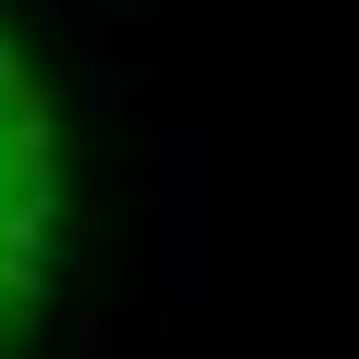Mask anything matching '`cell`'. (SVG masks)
I'll return each mask as SVG.
<instances>
[{"mask_svg":"<svg viewBox=\"0 0 359 359\" xmlns=\"http://www.w3.org/2000/svg\"><path fill=\"white\" fill-rule=\"evenodd\" d=\"M50 211H62V174H50V100H37L25 50L0 37V347H13V334H25V310H37Z\"/></svg>","mask_w":359,"mask_h":359,"instance_id":"cell-1","label":"cell"}]
</instances>
